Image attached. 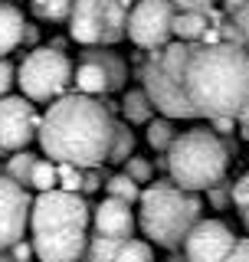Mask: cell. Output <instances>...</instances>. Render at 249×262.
<instances>
[{
	"label": "cell",
	"mask_w": 249,
	"mask_h": 262,
	"mask_svg": "<svg viewBox=\"0 0 249 262\" xmlns=\"http://www.w3.org/2000/svg\"><path fill=\"white\" fill-rule=\"evenodd\" d=\"M141 85L168 118H236L249 102V53L233 39H174L148 53Z\"/></svg>",
	"instance_id": "6da1fadb"
},
{
	"label": "cell",
	"mask_w": 249,
	"mask_h": 262,
	"mask_svg": "<svg viewBox=\"0 0 249 262\" xmlns=\"http://www.w3.org/2000/svg\"><path fill=\"white\" fill-rule=\"evenodd\" d=\"M115 135H118V118L109 102L86 92H66L49 102L36 141L53 161L102 167L112 158Z\"/></svg>",
	"instance_id": "7a4b0ae2"
},
{
	"label": "cell",
	"mask_w": 249,
	"mask_h": 262,
	"mask_svg": "<svg viewBox=\"0 0 249 262\" xmlns=\"http://www.w3.org/2000/svg\"><path fill=\"white\" fill-rule=\"evenodd\" d=\"M138 226L154 246L161 249H180L187 239V233L194 229V223L200 220V193L184 190L174 180H154L148 190H141L138 200Z\"/></svg>",
	"instance_id": "3957f363"
},
{
	"label": "cell",
	"mask_w": 249,
	"mask_h": 262,
	"mask_svg": "<svg viewBox=\"0 0 249 262\" xmlns=\"http://www.w3.org/2000/svg\"><path fill=\"white\" fill-rule=\"evenodd\" d=\"M230 158H233V151L223 135H217L213 128H190L171 141L164 164L177 187L200 193L226 177Z\"/></svg>",
	"instance_id": "277c9868"
},
{
	"label": "cell",
	"mask_w": 249,
	"mask_h": 262,
	"mask_svg": "<svg viewBox=\"0 0 249 262\" xmlns=\"http://www.w3.org/2000/svg\"><path fill=\"white\" fill-rule=\"evenodd\" d=\"M135 0H76L69 36L82 46H115L128 36V10Z\"/></svg>",
	"instance_id": "5b68a950"
},
{
	"label": "cell",
	"mask_w": 249,
	"mask_h": 262,
	"mask_svg": "<svg viewBox=\"0 0 249 262\" xmlns=\"http://www.w3.org/2000/svg\"><path fill=\"white\" fill-rule=\"evenodd\" d=\"M72 59L59 46H39L16 66V85L30 102H56L72 85Z\"/></svg>",
	"instance_id": "8992f818"
},
{
	"label": "cell",
	"mask_w": 249,
	"mask_h": 262,
	"mask_svg": "<svg viewBox=\"0 0 249 262\" xmlns=\"http://www.w3.org/2000/svg\"><path fill=\"white\" fill-rule=\"evenodd\" d=\"M92 207L82 193L63 190H39L30 207V233H49V229H89Z\"/></svg>",
	"instance_id": "52a82bcc"
},
{
	"label": "cell",
	"mask_w": 249,
	"mask_h": 262,
	"mask_svg": "<svg viewBox=\"0 0 249 262\" xmlns=\"http://www.w3.org/2000/svg\"><path fill=\"white\" fill-rule=\"evenodd\" d=\"M128 79V66L118 53L105 46H86V53L79 56L76 69H72V82H76V92L86 95H109L118 92Z\"/></svg>",
	"instance_id": "ba28073f"
},
{
	"label": "cell",
	"mask_w": 249,
	"mask_h": 262,
	"mask_svg": "<svg viewBox=\"0 0 249 262\" xmlns=\"http://www.w3.org/2000/svg\"><path fill=\"white\" fill-rule=\"evenodd\" d=\"M174 0H135L128 10V39L141 49H161L174 36Z\"/></svg>",
	"instance_id": "9c48e42d"
},
{
	"label": "cell",
	"mask_w": 249,
	"mask_h": 262,
	"mask_svg": "<svg viewBox=\"0 0 249 262\" xmlns=\"http://www.w3.org/2000/svg\"><path fill=\"white\" fill-rule=\"evenodd\" d=\"M39 115L27 95H4L0 98V154L23 151L39 135Z\"/></svg>",
	"instance_id": "30bf717a"
},
{
	"label": "cell",
	"mask_w": 249,
	"mask_h": 262,
	"mask_svg": "<svg viewBox=\"0 0 249 262\" xmlns=\"http://www.w3.org/2000/svg\"><path fill=\"white\" fill-rule=\"evenodd\" d=\"M30 193L13 177L0 174V249H10L30 229Z\"/></svg>",
	"instance_id": "8fae6325"
},
{
	"label": "cell",
	"mask_w": 249,
	"mask_h": 262,
	"mask_svg": "<svg viewBox=\"0 0 249 262\" xmlns=\"http://www.w3.org/2000/svg\"><path fill=\"white\" fill-rule=\"evenodd\" d=\"M239 239L233 236V229H230L223 220H197L194 229L187 233V239H184V256L190 262H220V259H226L230 252H233V246Z\"/></svg>",
	"instance_id": "7c38bea8"
},
{
	"label": "cell",
	"mask_w": 249,
	"mask_h": 262,
	"mask_svg": "<svg viewBox=\"0 0 249 262\" xmlns=\"http://www.w3.org/2000/svg\"><path fill=\"white\" fill-rule=\"evenodd\" d=\"M89 236L86 229H49L33 233V252L39 262H82Z\"/></svg>",
	"instance_id": "4fadbf2b"
},
{
	"label": "cell",
	"mask_w": 249,
	"mask_h": 262,
	"mask_svg": "<svg viewBox=\"0 0 249 262\" xmlns=\"http://www.w3.org/2000/svg\"><path fill=\"white\" fill-rule=\"evenodd\" d=\"M92 226L95 233L102 236H115V239H128L135 233L138 220L131 213V203L128 200H118V196H105L102 203L92 207Z\"/></svg>",
	"instance_id": "5bb4252c"
},
{
	"label": "cell",
	"mask_w": 249,
	"mask_h": 262,
	"mask_svg": "<svg viewBox=\"0 0 249 262\" xmlns=\"http://www.w3.org/2000/svg\"><path fill=\"white\" fill-rule=\"evenodd\" d=\"M217 23L220 20L213 16V7H203V10H177V16H174V36L194 43V39H203V33L210 27H217Z\"/></svg>",
	"instance_id": "9a60e30c"
},
{
	"label": "cell",
	"mask_w": 249,
	"mask_h": 262,
	"mask_svg": "<svg viewBox=\"0 0 249 262\" xmlns=\"http://www.w3.org/2000/svg\"><path fill=\"white\" fill-rule=\"evenodd\" d=\"M23 30H27V20H23L20 7L0 4V56H10L23 43Z\"/></svg>",
	"instance_id": "2e32d148"
},
{
	"label": "cell",
	"mask_w": 249,
	"mask_h": 262,
	"mask_svg": "<svg viewBox=\"0 0 249 262\" xmlns=\"http://www.w3.org/2000/svg\"><path fill=\"white\" fill-rule=\"evenodd\" d=\"M217 27H220L223 39H233V43H239L249 53V0L239 4L236 10H226V16H223Z\"/></svg>",
	"instance_id": "e0dca14e"
},
{
	"label": "cell",
	"mask_w": 249,
	"mask_h": 262,
	"mask_svg": "<svg viewBox=\"0 0 249 262\" xmlns=\"http://www.w3.org/2000/svg\"><path fill=\"white\" fill-rule=\"evenodd\" d=\"M121 112H125V121H128V125H148L157 108H154L151 95L144 92V85H141V89H131V92L125 95Z\"/></svg>",
	"instance_id": "ac0fdd59"
},
{
	"label": "cell",
	"mask_w": 249,
	"mask_h": 262,
	"mask_svg": "<svg viewBox=\"0 0 249 262\" xmlns=\"http://www.w3.org/2000/svg\"><path fill=\"white\" fill-rule=\"evenodd\" d=\"M125 239H115V236H89V246H86V256H82V262H112L115 252H118V246Z\"/></svg>",
	"instance_id": "d6986e66"
},
{
	"label": "cell",
	"mask_w": 249,
	"mask_h": 262,
	"mask_svg": "<svg viewBox=\"0 0 249 262\" xmlns=\"http://www.w3.org/2000/svg\"><path fill=\"white\" fill-rule=\"evenodd\" d=\"M33 164H36V154H30L27 147H23V151H13L10 158H7V164H4V174H7V177H13L16 184L30 187V177H33Z\"/></svg>",
	"instance_id": "ffe728a7"
},
{
	"label": "cell",
	"mask_w": 249,
	"mask_h": 262,
	"mask_svg": "<svg viewBox=\"0 0 249 262\" xmlns=\"http://www.w3.org/2000/svg\"><path fill=\"white\" fill-rule=\"evenodd\" d=\"M177 138V131H174V118H154V121H148V144L154 147V151H164L168 154V147L171 141Z\"/></svg>",
	"instance_id": "44dd1931"
},
{
	"label": "cell",
	"mask_w": 249,
	"mask_h": 262,
	"mask_svg": "<svg viewBox=\"0 0 249 262\" xmlns=\"http://www.w3.org/2000/svg\"><path fill=\"white\" fill-rule=\"evenodd\" d=\"M30 187L33 190H53V187H59V167H56V161L49 158H36V164H33V177H30Z\"/></svg>",
	"instance_id": "7402d4cb"
},
{
	"label": "cell",
	"mask_w": 249,
	"mask_h": 262,
	"mask_svg": "<svg viewBox=\"0 0 249 262\" xmlns=\"http://www.w3.org/2000/svg\"><path fill=\"white\" fill-rule=\"evenodd\" d=\"M105 193L109 196H118V200H128V203H138L141 200V187L138 180H131L128 174H112L109 180H105Z\"/></svg>",
	"instance_id": "603a6c76"
},
{
	"label": "cell",
	"mask_w": 249,
	"mask_h": 262,
	"mask_svg": "<svg viewBox=\"0 0 249 262\" xmlns=\"http://www.w3.org/2000/svg\"><path fill=\"white\" fill-rule=\"evenodd\" d=\"M112 262H154V249L144 239H131L128 236V239L118 246V252H115Z\"/></svg>",
	"instance_id": "cb8c5ba5"
},
{
	"label": "cell",
	"mask_w": 249,
	"mask_h": 262,
	"mask_svg": "<svg viewBox=\"0 0 249 262\" xmlns=\"http://www.w3.org/2000/svg\"><path fill=\"white\" fill-rule=\"evenodd\" d=\"M72 4L76 0H33V10H36V16H43L49 23H63V20H69Z\"/></svg>",
	"instance_id": "d4e9b609"
},
{
	"label": "cell",
	"mask_w": 249,
	"mask_h": 262,
	"mask_svg": "<svg viewBox=\"0 0 249 262\" xmlns=\"http://www.w3.org/2000/svg\"><path fill=\"white\" fill-rule=\"evenodd\" d=\"M135 151V131L128 128V121H118V135H115V147H112V158L109 164H125Z\"/></svg>",
	"instance_id": "484cf974"
},
{
	"label": "cell",
	"mask_w": 249,
	"mask_h": 262,
	"mask_svg": "<svg viewBox=\"0 0 249 262\" xmlns=\"http://www.w3.org/2000/svg\"><path fill=\"white\" fill-rule=\"evenodd\" d=\"M56 167H59V187H63V190L82 193V174H86V167L69 164V161H56Z\"/></svg>",
	"instance_id": "4316f807"
},
{
	"label": "cell",
	"mask_w": 249,
	"mask_h": 262,
	"mask_svg": "<svg viewBox=\"0 0 249 262\" xmlns=\"http://www.w3.org/2000/svg\"><path fill=\"white\" fill-rule=\"evenodd\" d=\"M206 200H210V207H213V210H226L230 203H233V184L223 177L220 184H213L210 190H206Z\"/></svg>",
	"instance_id": "83f0119b"
},
{
	"label": "cell",
	"mask_w": 249,
	"mask_h": 262,
	"mask_svg": "<svg viewBox=\"0 0 249 262\" xmlns=\"http://www.w3.org/2000/svg\"><path fill=\"white\" fill-rule=\"evenodd\" d=\"M125 174H128L131 180H138V184H148V180L154 177V167H151V161L135 158V154H131V158L125 161Z\"/></svg>",
	"instance_id": "f1b7e54d"
},
{
	"label": "cell",
	"mask_w": 249,
	"mask_h": 262,
	"mask_svg": "<svg viewBox=\"0 0 249 262\" xmlns=\"http://www.w3.org/2000/svg\"><path fill=\"white\" fill-rule=\"evenodd\" d=\"M13 82H16V69H13L10 62H7V56H0V98L10 95Z\"/></svg>",
	"instance_id": "f546056e"
},
{
	"label": "cell",
	"mask_w": 249,
	"mask_h": 262,
	"mask_svg": "<svg viewBox=\"0 0 249 262\" xmlns=\"http://www.w3.org/2000/svg\"><path fill=\"white\" fill-rule=\"evenodd\" d=\"M109 177H102V170L98 167H86V174H82V193H95V190H102V184Z\"/></svg>",
	"instance_id": "4dcf8cb0"
},
{
	"label": "cell",
	"mask_w": 249,
	"mask_h": 262,
	"mask_svg": "<svg viewBox=\"0 0 249 262\" xmlns=\"http://www.w3.org/2000/svg\"><path fill=\"white\" fill-rule=\"evenodd\" d=\"M246 203H249V170L233 184V207L239 210V207H246Z\"/></svg>",
	"instance_id": "1f68e13d"
},
{
	"label": "cell",
	"mask_w": 249,
	"mask_h": 262,
	"mask_svg": "<svg viewBox=\"0 0 249 262\" xmlns=\"http://www.w3.org/2000/svg\"><path fill=\"white\" fill-rule=\"evenodd\" d=\"M220 262H249V236H246V239H239L233 246V252H230L226 259H220Z\"/></svg>",
	"instance_id": "d6a6232c"
},
{
	"label": "cell",
	"mask_w": 249,
	"mask_h": 262,
	"mask_svg": "<svg viewBox=\"0 0 249 262\" xmlns=\"http://www.w3.org/2000/svg\"><path fill=\"white\" fill-rule=\"evenodd\" d=\"M210 128L217 131V135H223V138H226L230 131L236 128V118H230V115H220V118H210Z\"/></svg>",
	"instance_id": "836d02e7"
},
{
	"label": "cell",
	"mask_w": 249,
	"mask_h": 262,
	"mask_svg": "<svg viewBox=\"0 0 249 262\" xmlns=\"http://www.w3.org/2000/svg\"><path fill=\"white\" fill-rule=\"evenodd\" d=\"M10 252H13L16 259H27V262H33V259H36V252H33V239H30V243H27V239L13 243V246H10Z\"/></svg>",
	"instance_id": "e575fe53"
},
{
	"label": "cell",
	"mask_w": 249,
	"mask_h": 262,
	"mask_svg": "<svg viewBox=\"0 0 249 262\" xmlns=\"http://www.w3.org/2000/svg\"><path fill=\"white\" fill-rule=\"evenodd\" d=\"M236 125H239V131H243V138H249V102L243 105V112L236 115Z\"/></svg>",
	"instance_id": "d590c367"
},
{
	"label": "cell",
	"mask_w": 249,
	"mask_h": 262,
	"mask_svg": "<svg viewBox=\"0 0 249 262\" xmlns=\"http://www.w3.org/2000/svg\"><path fill=\"white\" fill-rule=\"evenodd\" d=\"M0 262H27V259H16L10 249H0Z\"/></svg>",
	"instance_id": "8d00e7d4"
},
{
	"label": "cell",
	"mask_w": 249,
	"mask_h": 262,
	"mask_svg": "<svg viewBox=\"0 0 249 262\" xmlns=\"http://www.w3.org/2000/svg\"><path fill=\"white\" fill-rule=\"evenodd\" d=\"M164 262H190V259L184 256V249H180V252H177V249H174V252H171V256H168V259H164Z\"/></svg>",
	"instance_id": "74e56055"
},
{
	"label": "cell",
	"mask_w": 249,
	"mask_h": 262,
	"mask_svg": "<svg viewBox=\"0 0 249 262\" xmlns=\"http://www.w3.org/2000/svg\"><path fill=\"white\" fill-rule=\"evenodd\" d=\"M239 216H243V226L249 229V203H246V207H239Z\"/></svg>",
	"instance_id": "f35d334b"
},
{
	"label": "cell",
	"mask_w": 249,
	"mask_h": 262,
	"mask_svg": "<svg viewBox=\"0 0 249 262\" xmlns=\"http://www.w3.org/2000/svg\"><path fill=\"white\" fill-rule=\"evenodd\" d=\"M0 174H4V164H0Z\"/></svg>",
	"instance_id": "ab89813d"
},
{
	"label": "cell",
	"mask_w": 249,
	"mask_h": 262,
	"mask_svg": "<svg viewBox=\"0 0 249 262\" xmlns=\"http://www.w3.org/2000/svg\"><path fill=\"white\" fill-rule=\"evenodd\" d=\"M206 4H213V0H206Z\"/></svg>",
	"instance_id": "60d3db41"
}]
</instances>
